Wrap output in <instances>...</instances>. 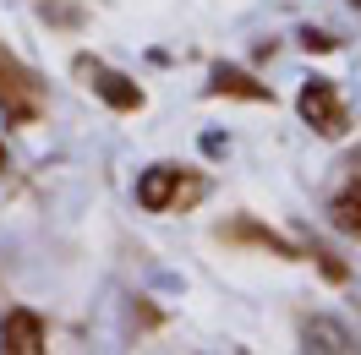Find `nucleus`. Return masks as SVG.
I'll list each match as a JSON object with an SVG mask.
<instances>
[{
	"mask_svg": "<svg viewBox=\"0 0 361 355\" xmlns=\"http://www.w3.org/2000/svg\"><path fill=\"white\" fill-rule=\"evenodd\" d=\"M203 192H208L203 175H192V170H180V164H154L148 175L137 180V202H142L148 213H176V208H192Z\"/></svg>",
	"mask_w": 361,
	"mask_h": 355,
	"instance_id": "f257e3e1",
	"label": "nucleus"
},
{
	"mask_svg": "<svg viewBox=\"0 0 361 355\" xmlns=\"http://www.w3.org/2000/svg\"><path fill=\"white\" fill-rule=\"evenodd\" d=\"M0 170H6V142H0Z\"/></svg>",
	"mask_w": 361,
	"mask_h": 355,
	"instance_id": "9b49d317",
	"label": "nucleus"
},
{
	"mask_svg": "<svg viewBox=\"0 0 361 355\" xmlns=\"http://www.w3.org/2000/svg\"><path fill=\"white\" fill-rule=\"evenodd\" d=\"M230 241H257V246H269V251H279V257H295V246L290 241H279L274 230H257V224H235V230H225Z\"/></svg>",
	"mask_w": 361,
	"mask_h": 355,
	"instance_id": "1a4fd4ad",
	"label": "nucleus"
},
{
	"mask_svg": "<svg viewBox=\"0 0 361 355\" xmlns=\"http://www.w3.org/2000/svg\"><path fill=\"white\" fill-rule=\"evenodd\" d=\"M0 110H6L11 126H27V120L44 115V88H39V77H33L17 55H6V49H0Z\"/></svg>",
	"mask_w": 361,
	"mask_h": 355,
	"instance_id": "f03ea898",
	"label": "nucleus"
},
{
	"mask_svg": "<svg viewBox=\"0 0 361 355\" xmlns=\"http://www.w3.org/2000/svg\"><path fill=\"white\" fill-rule=\"evenodd\" d=\"M295 110H301V120H307L317 137H339L345 126H350V120H345V104H339V93H334V82H323V77H312V82L301 88Z\"/></svg>",
	"mask_w": 361,
	"mask_h": 355,
	"instance_id": "7ed1b4c3",
	"label": "nucleus"
},
{
	"mask_svg": "<svg viewBox=\"0 0 361 355\" xmlns=\"http://www.w3.org/2000/svg\"><path fill=\"white\" fill-rule=\"evenodd\" d=\"M329 219H334V230H345V235H356V241H361V175L329 202Z\"/></svg>",
	"mask_w": 361,
	"mask_h": 355,
	"instance_id": "0eeeda50",
	"label": "nucleus"
},
{
	"mask_svg": "<svg viewBox=\"0 0 361 355\" xmlns=\"http://www.w3.org/2000/svg\"><path fill=\"white\" fill-rule=\"evenodd\" d=\"M301 44H307V49H334V39H329V33H307Z\"/></svg>",
	"mask_w": 361,
	"mask_h": 355,
	"instance_id": "9d476101",
	"label": "nucleus"
},
{
	"mask_svg": "<svg viewBox=\"0 0 361 355\" xmlns=\"http://www.w3.org/2000/svg\"><path fill=\"white\" fill-rule=\"evenodd\" d=\"M307 350H356L350 333L334 328V323H307Z\"/></svg>",
	"mask_w": 361,
	"mask_h": 355,
	"instance_id": "6e6552de",
	"label": "nucleus"
},
{
	"mask_svg": "<svg viewBox=\"0 0 361 355\" xmlns=\"http://www.w3.org/2000/svg\"><path fill=\"white\" fill-rule=\"evenodd\" d=\"M214 93H219V99H252V104H274V93L263 88V82H252L247 71H235V66H219L214 71Z\"/></svg>",
	"mask_w": 361,
	"mask_h": 355,
	"instance_id": "423d86ee",
	"label": "nucleus"
},
{
	"mask_svg": "<svg viewBox=\"0 0 361 355\" xmlns=\"http://www.w3.org/2000/svg\"><path fill=\"white\" fill-rule=\"evenodd\" d=\"M0 350L6 355H39L44 350V317L27 306H11L0 317Z\"/></svg>",
	"mask_w": 361,
	"mask_h": 355,
	"instance_id": "39448f33",
	"label": "nucleus"
},
{
	"mask_svg": "<svg viewBox=\"0 0 361 355\" xmlns=\"http://www.w3.org/2000/svg\"><path fill=\"white\" fill-rule=\"evenodd\" d=\"M77 77H82V82H88V88L99 93L104 104H110V110H121V115L142 110V88H137L132 77H121V71H110L104 61H88V55H82V61H77Z\"/></svg>",
	"mask_w": 361,
	"mask_h": 355,
	"instance_id": "20e7f679",
	"label": "nucleus"
}]
</instances>
